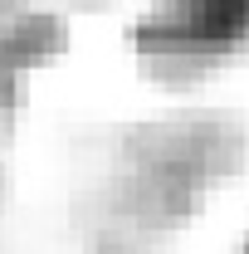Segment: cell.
<instances>
[{
  "label": "cell",
  "mask_w": 249,
  "mask_h": 254,
  "mask_svg": "<svg viewBox=\"0 0 249 254\" xmlns=\"http://www.w3.org/2000/svg\"><path fill=\"white\" fill-rule=\"evenodd\" d=\"M249 39V0H161L137 25L142 54L156 64H215Z\"/></svg>",
  "instance_id": "obj_1"
}]
</instances>
